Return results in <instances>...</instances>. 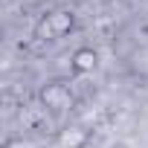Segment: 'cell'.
Listing matches in <instances>:
<instances>
[{
	"mask_svg": "<svg viewBox=\"0 0 148 148\" xmlns=\"http://www.w3.org/2000/svg\"><path fill=\"white\" fill-rule=\"evenodd\" d=\"M41 99H44V105L47 108H52V110H64V108H70L73 105V93H70V87H64V84H47V90L41 93Z\"/></svg>",
	"mask_w": 148,
	"mask_h": 148,
	"instance_id": "6da1fadb",
	"label": "cell"
},
{
	"mask_svg": "<svg viewBox=\"0 0 148 148\" xmlns=\"http://www.w3.org/2000/svg\"><path fill=\"white\" fill-rule=\"evenodd\" d=\"M44 29H47L49 38H61V35H67L73 29V15L70 12H52V15H47Z\"/></svg>",
	"mask_w": 148,
	"mask_h": 148,
	"instance_id": "7a4b0ae2",
	"label": "cell"
},
{
	"mask_svg": "<svg viewBox=\"0 0 148 148\" xmlns=\"http://www.w3.org/2000/svg\"><path fill=\"white\" fill-rule=\"evenodd\" d=\"M70 67L76 70V73H93V70H96V52H93L90 47L76 49L73 58H70Z\"/></svg>",
	"mask_w": 148,
	"mask_h": 148,
	"instance_id": "3957f363",
	"label": "cell"
},
{
	"mask_svg": "<svg viewBox=\"0 0 148 148\" xmlns=\"http://www.w3.org/2000/svg\"><path fill=\"white\" fill-rule=\"evenodd\" d=\"M87 142V131L79 128V125H73V128H64L61 136H58V145L61 148H82Z\"/></svg>",
	"mask_w": 148,
	"mask_h": 148,
	"instance_id": "277c9868",
	"label": "cell"
}]
</instances>
